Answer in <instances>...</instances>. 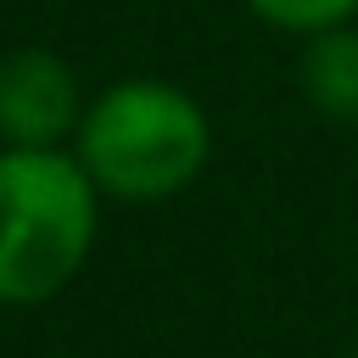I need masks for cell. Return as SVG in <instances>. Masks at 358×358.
Returning <instances> with one entry per match:
<instances>
[{
	"instance_id": "1",
	"label": "cell",
	"mask_w": 358,
	"mask_h": 358,
	"mask_svg": "<svg viewBox=\"0 0 358 358\" xmlns=\"http://www.w3.org/2000/svg\"><path fill=\"white\" fill-rule=\"evenodd\" d=\"M95 179L56 145L0 151V302H50L90 257Z\"/></svg>"
},
{
	"instance_id": "3",
	"label": "cell",
	"mask_w": 358,
	"mask_h": 358,
	"mask_svg": "<svg viewBox=\"0 0 358 358\" xmlns=\"http://www.w3.org/2000/svg\"><path fill=\"white\" fill-rule=\"evenodd\" d=\"M78 123V84L50 50H17L0 62V134L11 145H56Z\"/></svg>"
},
{
	"instance_id": "5",
	"label": "cell",
	"mask_w": 358,
	"mask_h": 358,
	"mask_svg": "<svg viewBox=\"0 0 358 358\" xmlns=\"http://www.w3.org/2000/svg\"><path fill=\"white\" fill-rule=\"evenodd\" d=\"M263 22L274 28H296V34H324V28H341L358 0H246Z\"/></svg>"
},
{
	"instance_id": "2",
	"label": "cell",
	"mask_w": 358,
	"mask_h": 358,
	"mask_svg": "<svg viewBox=\"0 0 358 358\" xmlns=\"http://www.w3.org/2000/svg\"><path fill=\"white\" fill-rule=\"evenodd\" d=\"M78 162L95 190H112L123 201L173 196L207 162V117L185 90L129 78L106 90L78 123Z\"/></svg>"
},
{
	"instance_id": "4",
	"label": "cell",
	"mask_w": 358,
	"mask_h": 358,
	"mask_svg": "<svg viewBox=\"0 0 358 358\" xmlns=\"http://www.w3.org/2000/svg\"><path fill=\"white\" fill-rule=\"evenodd\" d=\"M302 95L324 112L352 123L358 117V34L352 28H324L302 50Z\"/></svg>"
}]
</instances>
